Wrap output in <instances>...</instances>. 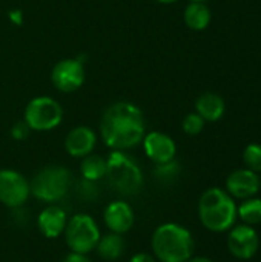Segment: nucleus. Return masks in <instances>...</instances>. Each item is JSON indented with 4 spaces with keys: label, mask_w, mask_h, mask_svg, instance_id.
I'll return each mask as SVG.
<instances>
[{
    "label": "nucleus",
    "mask_w": 261,
    "mask_h": 262,
    "mask_svg": "<svg viewBox=\"0 0 261 262\" xmlns=\"http://www.w3.org/2000/svg\"><path fill=\"white\" fill-rule=\"evenodd\" d=\"M146 121L142 109L129 101L108 106L100 120V137L112 150H128L143 141Z\"/></svg>",
    "instance_id": "obj_1"
},
{
    "label": "nucleus",
    "mask_w": 261,
    "mask_h": 262,
    "mask_svg": "<svg viewBox=\"0 0 261 262\" xmlns=\"http://www.w3.org/2000/svg\"><path fill=\"white\" fill-rule=\"evenodd\" d=\"M198 218L214 233L228 232L237 221V203L225 189L211 187L200 196Z\"/></svg>",
    "instance_id": "obj_2"
},
{
    "label": "nucleus",
    "mask_w": 261,
    "mask_h": 262,
    "mask_svg": "<svg viewBox=\"0 0 261 262\" xmlns=\"http://www.w3.org/2000/svg\"><path fill=\"white\" fill-rule=\"evenodd\" d=\"M151 247L160 262H186L194 253L192 233L175 223H166L155 229Z\"/></svg>",
    "instance_id": "obj_3"
},
{
    "label": "nucleus",
    "mask_w": 261,
    "mask_h": 262,
    "mask_svg": "<svg viewBox=\"0 0 261 262\" xmlns=\"http://www.w3.org/2000/svg\"><path fill=\"white\" fill-rule=\"evenodd\" d=\"M109 186L120 195H138L143 187V172L138 163L125 150H112L106 160V175Z\"/></svg>",
    "instance_id": "obj_4"
},
{
    "label": "nucleus",
    "mask_w": 261,
    "mask_h": 262,
    "mask_svg": "<svg viewBox=\"0 0 261 262\" xmlns=\"http://www.w3.org/2000/svg\"><path fill=\"white\" fill-rule=\"evenodd\" d=\"M71 183L72 175L66 167L48 166L35 173V177L29 183V189L37 200L52 204L62 201L68 195Z\"/></svg>",
    "instance_id": "obj_5"
},
{
    "label": "nucleus",
    "mask_w": 261,
    "mask_h": 262,
    "mask_svg": "<svg viewBox=\"0 0 261 262\" xmlns=\"http://www.w3.org/2000/svg\"><path fill=\"white\" fill-rule=\"evenodd\" d=\"M63 235L69 250L82 255L95 250L102 236L97 221L88 213H77L69 218Z\"/></svg>",
    "instance_id": "obj_6"
},
{
    "label": "nucleus",
    "mask_w": 261,
    "mask_h": 262,
    "mask_svg": "<svg viewBox=\"0 0 261 262\" xmlns=\"http://www.w3.org/2000/svg\"><path fill=\"white\" fill-rule=\"evenodd\" d=\"M23 120L31 127V130L48 132L62 123L63 107L57 100L51 97H35L26 104Z\"/></svg>",
    "instance_id": "obj_7"
},
{
    "label": "nucleus",
    "mask_w": 261,
    "mask_h": 262,
    "mask_svg": "<svg viewBox=\"0 0 261 262\" xmlns=\"http://www.w3.org/2000/svg\"><path fill=\"white\" fill-rule=\"evenodd\" d=\"M31 195L28 180L17 170L0 169V203L6 207H22Z\"/></svg>",
    "instance_id": "obj_8"
},
{
    "label": "nucleus",
    "mask_w": 261,
    "mask_h": 262,
    "mask_svg": "<svg viewBox=\"0 0 261 262\" xmlns=\"http://www.w3.org/2000/svg\"><path fill=\"white\" fill-rule=\"evenodd\" d=\"M86 80V71L83 61L78 58H65L55 63L51 72V81L60 92L69 94L83 86Z\"/></svg>",
    "instance_id": "obj_9"
},
{
    "label": "nucleus",
    "mask_w": 261,
    "mask_h": 262,
    "mask_svg": "<svg viewBox=\"0 0 261 262\" xmlns=\"http://www.w3.org/2000/svg\"><path fill=\"white\" fill-rule=\"evenodd\" d=\"M228 249L231 255L237 259L246 261L257 255L260 249V238L254 226L238 224L229 230L228 235Z\"/></svg>",
    "instance_id": "obj_10"
},
{
    "label": "nucleus",
    "mask_w": 261,
    "mask_h": 262,
    "mask_svg": "<svg viewBox=\"0 0 261 262\" xmlns=\"http://www.w3.org/2000/svg\"><path fill=\"white\" fill-rule=\"evenodd\" d=\"M234 200L254 198L261 190V178L249 169H237L226 178L225 189Z\"/></svg>",
    "instance_id": "obj_11"
},
{
    "label": "nucleus",
    "mask_w": 261,
    "mask_h": 262,
    "mask_svg": "<svg viewBox=\"0 0 261 262\" xmlns=\"http://www.w3.org/2000/svg\"><path fill=\"white\" fill-rule=\"evenodd\" d=\"M143 149L146 157L155 164H163L175 160L177 146L175 141L163 132H149L143 138Z\"/></svg>",
    "instance_id": "obj_12"
},
{
    "label": "nucleus",
    "mask_w": 261,
    "mask_h": 262,
    "mask_svg": "<svg viewBox=\"0 0 261 262\" xmlns=\"http://www.w3.org/2000/svg\"><path fill=\"white\" fill-rule=\"evenodd\" d=\"M103 221L112 233L123 235L132 229L135 223V213H134V209L126 201L118 200V201L109 203L105 207Z\"/></svg>",
    "instance_id": "obj_13"
},
{
    "label": "nucleus",
    "mask_w": 261,
    "mask_h": 262,
    "mask_svg": "<svg viewBox=\"0 0 261 262\" xmlns=\"http://www.w3.org/2000/svg\"><path fill=\"white\" fill-rule=\"evenodd\" d=\"M97 144L95 132L88 126H77L71 129L65 138V149L74 158H85L92 154Z\"/></svg>",
    "instance_id": "obj_14"
},
{
    "label": "nucleus",
    "mask_w": 261,
    "mask_h": 262,
    "mask_svg": "<svg viewBox=\"0 0 261 262\" xmlns=\"http://www.w3.org/2000/svg\"><path fill=\"white\" fill-rule=\"evenodd\" d=\"M66 212L57 204H49L48 207H45L37 218V227L40 233L48 239H55L62 236L66 229Z\"/></svg>",
    "instance_id": "obj_15"
},
{
    "label": "nucleus",
    "mask_w": 261,
    "mask_h": 262,
    "mask_svg": "<svg viewBox=\"0 0 261 262\" xmlns=\"http://www.w3.org/2000/svg\"><path fill=\"white\" fill-rule=\"evenodd\" d=\"M226 104L222 95L215 92H205L195 101V112L209 123L218 121L225 114Z\"/></svg>",
    "instance_id": "obj_16"
},
{
    "label": "nucleus",
    "mask_w": 261,
    "mask_h": 262,
    "mask_svg": "<svg viewBox=\"0 0 261 262\" xmlns=\"http://www.w3.org/2000/svg\"><path fill=\"white\" fill-rule=\"evenodd\" d=\"M185 23L189 29L192 31H203L209 26L211 23V9L208 8L206 3L202 2H191L186 8H185V14H183Z\"/></svg>",
    "instance_id": "obj_17"
},
{
    "label": "nucleus",
    "mask_w": 261,
    "mask_h": 262,
    "mask_svg": "<svg viewBox=\"0 0 261 262\" xmlns=\"http://www.w3.org/2000/svg\"><path fill=\"white\" fill-rule=\"evenodd\" d=\"M125 249H126V244H125L123 236L118 233H112V232L105 236H100L98 244L95 247L98 256L106 261H117L125 253Z\"/></svg>",
    "instance_id": "obj_18"
},
{
    "label": "nucleus",
    "mask_w": 261,
    "mask_h": 262,
    "mask_svg": "<svg viewBox=\"0 0 261 262\" xmlns=\"http://www.w3.org/2000/svg\"><path fill=\"white\" fill-rule=\"evenodd\" d=\"M80 173H82L83 180L92 181V183L105 178V175H106V160L103 157H100V155L89 154L88 157L83 158V161L80 164Z\"/></svg>",
    "instance_id": "obj_19"
},
{
    "label": "nucleus",
    "mask_w": 261,
    "mask_h": 262,
    "mask_svg": "<svg viewBox=\"0 0 261 262\" xmlns=\"http://www.w3.org/2000/svg\"><path fill=\"white\" fill-rule=\"evenodd\" d=\"M237 218L242 220L243 224L255 226L261 223V200L260 198H248L237 206Z\"/></svg>",
    "instance_id": "obj_20"
},
{
    "label": "nucleus",
    "mask_w": 261,
    "mask_h": 262,
    "mask_svg": "<svg viewBox=\"0 0 261 262\" xmlns=\"http://www.w3.org/2000/svg\"><path fill=\"white\" fill-rule=\"evenodd\" d=\"M243 163L246 166V169L260 173L261 172V144L258 143H252L249 146H246V149L243 150Z\"/></svg>",
    "instance_id": "obj_21"
},
{
    "label": "nucleus",
    "mask_w": 261,
    "mask_h": 262,
    "mask_svg": "<svg viewBox=\"0 0 261 262\" xmlns=\"http://www.w3.org/2000/svg\"><path fill=\"white\" fill-rule=\"evenodd\" d=\"M155 177L160 180V181H172L178 177L180 173V164L172 160L169 163H163V164H157L155 170H154Z\"/></svg>",
    "instance_id": "obj_22"
},
{
    "label": "nucleus",
    "mask_w": 261,
    "mask_h": 262,
    "mask_svg": "<svg viewBox=\"0 0 261 262\" xmlns=\"http://www.w3.org/2000/svg\"><path fill=\"white\" fill-rule=\"evenodd\" d=\"M205 120L197 114V112H192V114H188L182 123V127L185 130V134L194 137V135H198L203 129H205Z\"/></svg>",
    "instance_id": "obj_23"
},
{
    "label": "nucleus",
    "mask_w": 261,
    "mask_h": 262,
    "mask_svg": "<svg viewBox=\"0 0 261 262\" xmlns=\"http://www.w3.org/2000/svg\"><path fill=\"white\" fill-rule=\"evenodd\" d=\"M31 134V127L25 123V120L14 123V126L11 127V137L17 141H23L29 137Z\"/></svg>",
    "instance_id": "obj_24"
},
{
    "label": "nucleus",
    "mask_w": 261,
    "mask_h": 262,
    "mask_svg": "<svg viewBox=\"0 0 261 262\" xmlns=\"http://www.w3.org/2000/svg\"><path fill=\"white\" fill-rule=\"evenodd\" d=\"M62 262H92L89 258H88V255H82V253H74V252H71L69 255H66Z\"/></svg>",
    "instance_id": "obj_25"
},
{
    "label": "nucleus",
    "mask_w": 261,
    "mask_h": 262,
    "mask_svg": "<svg viewBox=\"0 0 261 262\" xmlns=\"http://www.w3.org/2000/svg\"><path fill=\"white\" fill-rule=\"evenodd\" d=\"M129 262H157L155 261V258L154 256H151V255H148V253H137V255H134Z\"/></svg>",
    "instance_id": "obj_26"
},
{
    "label": "nucleus",
    "mask_w": 261,
    "mask_h": 262,
    "mask_svg": "<svg viewBox=\"0 0 261 262\" xmlns=\"http://www.w3.org/2000/svg\"><path fill=\"white\" fill-rule=\"evenodd\" d=\"M9 20H11L14 25H22V21H23V14H22V11H20V9H12V11H9Z\"/></svg>",
    "instance_id": "obj_27"
},
{
    "label": "nucleus",
    "mask_w": 261,
    "mask_h": 262,
    "mask_svg": "<svg viewBox=\"0 0 261 262\" xmlns=\"http://www.w3.org/2000/svg\"><path fill=\"white\" fill-rule=\"evenodd\" d=\"M186 262H214L211 258L206 256H195V258H189Z\"/></svg>",
    "instance_id": "obj_28"
},
{
    "label": "nucleus",
    "mask_w": 261,
    "mask_h": 262,
    "mask_svg": "<svg viewBox=\"0 0 261 262\" xmlns=\"http://www.w3.org/2000/svg\"><path fill=\"white\" fill-rule=\"evenodd\" d=\"M158 3H163V5H171V3H175L177 0H155Z\"/></svg>",
    "instance_id": "obj_29"
},
{
    "label": "nucleus",
    "mask_w": 261,
    "mask_h": 262,
    "mask_svg": "<svg viewBox=\"0 0 261 262\" xmlns=\"http://www.w3.org/2000/svg\"><path fill=\"white\" fill-rule=\"evenodd\" d=\"M191 2H202V3H206L208 0H191Z\"/></svg>",
    "instance_id": "obj_30"
}]
</instances>
